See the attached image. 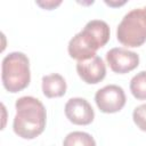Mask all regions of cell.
Segmentation results:
<instances>
[{
  "mask_svg": "<svg viewBox=\"0 0 146 146\" xmlns=\"http://www.w3.org/2000/svg\"><path fill=\"white\" fill-rule=\"evenodd\" d=\"M16 115L13 122L14 132L24 139H33L46 128L47 113L43 104L32 96H24L16 100Z\"/></svg>",
  "mask_w": 146,
  "mask_h": 146,
  "instance_id": "cell-1",
  "label": "cell"
},
{
  "mask_svg": "<svg viewBox=\"0 0 146 146\" xmlns=\"http://www.w3.org/2000/svg\"><path fill=\"white\" fill-rule=\"evenodd\" d=\"M110 40V26L102 19H92L86 24L83 30L75 34L68 42V55L80 60L96 56V51L104 47Z\"/></svg>",
  "mask_w": 146,
  "mask_h": 146,
  "instance_id": "cell-2",
  "label": "cell"
},
{
  "mask_svg": "<svg viewBox=\"0 0 146 146\" xmlns=\"http://www.w3.org/2000/svg\"><path fill=\"white\" fill-rule=\"evenodd\" d=\"M1 80L9 92H18L30 84V60L24 52L14 51L5 56L1 65Z\"/></svg>",
  "mask_w": 146,
  "mask_h": 146,
  "instance_id": "cell-3",
  "label": "cell"
},
{
  "mask_svg": "<svg viewBox=\"0 0 146 146\" xmlns=\"http://www.w3.org/2000/svg\"><path fill=\"white\" fill-rule=\"evenodd\" d=\"M117 40L127 47H139L146 41V8H136L125 14L117 25Z\"/></svg>",
  "mask_w": 146,
  "mask_h": 146,
  "instance_id": "cell-4",
  "label": "cell"
},
{
  "mask_svg": "<svg viewBox=\"0 0 146 146\" xmlns=\"http://www.w3.org/2000/svg\"><path fill=\"white\" fill-rule=\"evenodd\" d=\"M124 90L116 84H108L99 89L95 95V102L98 108L104 113H115L125 105Z\"/></svg>",
  "mask_w": 146,
  "mask_h": 146,
  "instance_id": "cell-5",
  "label": "cell"
},
{
  "mask_svg": "<svg viewBox=\"0 0 146 146\" xmlns=\"http://www.w3.org/2000/svg\"><path fill=\"white\" fill-rule=\"evenodd\" d=\"M106 60L111 70L119 74L128 73L139 65V56L122 47L112 48L106 52Z\"/></svg>",
  "mask_w": 146,
  "mask_h": 146,
  "instance_id": "cell-6",
  "label": "cell"
},
{
  "mask_svg": "<svg viewBox=\"0 0 146 146\" xmlns=\"http://www.w3.org/2000/svg\"><path fill=\"white\" fill-rule=\"evenodd\" d=\"M65 115L73 124L87 125L94 121L95 112L88 100L75 97L70 98L65 104Z\"/></svg>",
  "mask_w": 146,
  "mask_h": 146,
  "instance_id": "cell-7",
  "label": "cell"
},
{
  "mask_svg": "<svg viewBox=\"0 0 146 146\" xmlns=\"http://www.w3.org/2000/svg\"><path fill=\"white\" fill-rule=\"evenodd\" d=\"M76 72L86 83L96 84L105 78L106 66L99 56H94L86 60L78 62Z\"/></svg>",
  "mask_w": 146,
  "mask_h": 146,
  "instance_id": "cell-8",
  "label": "cell"
},
{
  "mask_svg": "<svg viewBox=\"0 0 146 146\" xmlns=\"http://www.w3.org/2000/svg\"><path fill=\"white\" fill-rule=\"evenodd\" d=\"M66 88L67 86L65 79L58 73H52L42 78V92L48 98L64 96L66 92Z\"/></svg>",
  "mask_w": 146,
  "mask_h": 146,
  "instance_id": "cell-9",
  "label": "cell"
},
{
  "mask_svg": "<svg viewBox=\"0 0 146 146\" xmlns=\"http://www.w3.org/2000/svg\"><path fill=\"white\" fill-rule=\"evenodd\" d=\"M63 146H96L94 137L83 131L70 132L63 141Z\"/></svg>",
  "mask_w": 146,
  "mask_h": 146,
  "instance_id": "cell-10",
  "label": "cell"
},
{
  "mask_svg": "<svg viewBox=\"0 0 146 146\" xmlns=\"http://www.w3.org/2000/svg\"><path fill=\"white\" fill-rule=\"evenodd\" d=\"M130 91L139 100L146 99V71L137 73L130 81Z\"/></svg>",
  "mask_w": 146,
  "mask_h": 146,
  "instance_id": "cell-11",
  "label": "cell"
},
{
  "mask_svg": "<svg viewBox=\"0 0 146 146\" xmlns=\"http://www.w3.org/2000/svg\"><path fill=\"white\" fill-rule=\"evenodd\" d=\"M132 119L140 130L146 131V104H141L133 110Z\"/></svg>",
  "mask_w": 146,
  "mask_h": 146,
  "instance_id": "cell-12",
  "label": "cell"
},
{
  "mask_svg": "<svg viewBox=\"0 0 146 146\" xmlns=\"http://www.w3.org/2000/svg\"><path fill=\"white\" fill-rule=\"evenodd\" d=\"M60 3H62V1H57V2H55V1H46V2L36 1V5L41 6V7L44 8V9H48V10H50V9H52V8H55V7H57V6L60 5Z\"/></svg>",
  "mask_w": 146,
  "mask_h": 146,
  "instance_id": "cell-13",
  "label": "cell"
},
{
  "mask_svg": "<svg viewBox=\"0 0 146 146\" xmlns=\"http://www.w3.org/2000/svg\"><path fill=\"white\" fill-rule=\"evenodd\" d=\"M145 8H146V6H145Z\"/></svg>",
  "mask_w": 146,
  "mask_h": 146,
  "instance_id": "cell-14",
  "label": "cell"
}]
</instances>
